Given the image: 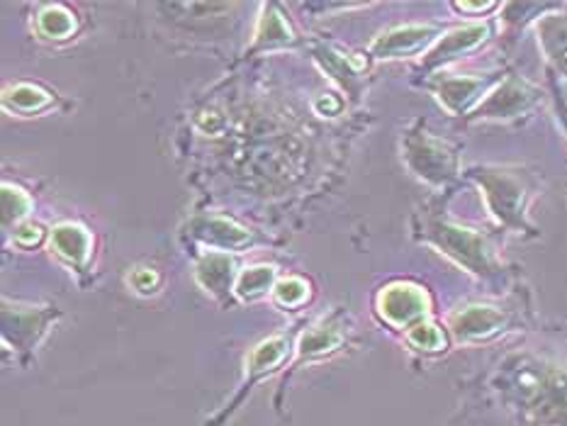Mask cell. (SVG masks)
Masks as SVG:
<instances>
[{
  "label": "cell",
  "mask_w": 567,
  "mask_h": 426,
  "mask_svg": "<svg viewBox=\"0 0 567 426\" xmlns=\"http://www.w3.org/2000/svg\"><path fill=\"white\" fill-rule=\"evenodd\" d=\"M382 314L390 316L394 324H406L426 312L424 292L412 285H392L382 292Z\"/></svg>",
  "instance_id": "cell-1"
},
{
  "label": "cell",
  "mask_w": 567,
  "mask_h": 426,
  "mask_svg": "<svg viewBox=\"0 0 567 426\" xmlns=\"http://www.w3.org/2000/svg\"><path fill=\"white\" fill-rule=\"evenodd\" d=\"M52 247L64 256V259L69 261H83L85 256H89V249H91V237L85 235L83 229L79 227H71V225H64L54 229V237H52Z\"/></svg>",
  "instance_id": "cell-2"
},
{
  "label": "cell",
  "mask_w": 567,
  "mask_h": 426,
  "mask_svg": "<svg viewBox=\"0 0 567 426\" xmlns=\"http://www.w3.org/2000/svg\"><path fill=\"white\" fill-rule=\"evenodd\" d=\"M429 30L426 28H402L382 37L375 44V54H402L410 52V49L419 46L426 40Z\"/></svg>",
  "instance_id": "cell-3"
},
{
  "label": "cell",
  "mask_w": 567,
  "mask_h": 426,
  "mask_svg": "<svg viewBox=\"0 0 567 426\" xmlns=\"http://www.w3.org/2000/svg\"><path fill=\"white\" fill-rule=\"evenodd\" d=\"M197 276H200L209 290L225 288L231 280V261L221 259V256H213V259H205V263L197 268Z\"/></svg>",
  "instance_id": "cell-4"
},
{
  "label": "cell",
  "mask_w": 567,
  "mask_h": 426,
  "mask_svg": "<svg viewBox=\"0 0 567 426\" xmlns=\"http://www.w3.org/2000/svg\"><path fill=\"white\" fill-rule=\"evenodd\" d=\"M497 322L499 316L495 312H489L485 308H473L461 316V322L455 329H458L461 334H483L489 332V329H495Z\"/></svg>",
  "instance_id": "cell-5"
},
{
  "label": "cell",
  "mask_w": 567,
  "mask_h": 426,
  "mask_svg": "<svg viewBox=\"0 0 567 426\" xmlns=\"http://www.w3.org/2000/svg\"><path fill=\"white\" fill-rule=\"evenodd\" d=\"M40 28H42L44 34L56 37V40H61V37H66L73 28H76V22H73V18L69 15L66 10L47 8L42 15H40Z\"/></svg>",
  "instance_id": "cell-6"
},
{
  "label": "cell",
  "mask_w": 567,
  "mask_h": 426,
  "mask_svg": "<svg viewBox=\"0 0 567 426\" xmlns=\"http://www.w3.org/2000/svg\"><path fill=\"white\" fill-rule=\"evenodd\" d=\"M270 280H274V271H270V268H266V266L251 268V271H246L239 278L237 290H239V295H244V298H254V295H258V292H264L270 285Z\"/></svg>",
  "instance_id": "cell-7"
},
{
  "label": "cell",
  "mask_w": 567,
  "mask_h": 426,
  "mask_svg": "<svg viewBox=\"0 0 567 426\" xmlns=\"http://www.w3.org/2000/svg\"><path fill=\"white\" fill-rule=\"evenodd\" d=\"M8 103H12V107L28 110L30 113V110H37L44 103H49V95L40 89H34V85H18V89L8 95Z\"/></svg>",
  "instance_id": "cell-8"
},
{
  "label": "cell",
  "mask_w": 567,
  "mask_h": 426,
  "mask_svg": "<svg viewBox=\"0 0 567 426\" xmlns=\"http://www.w3.org/2000/svg\"><path fill=\"white\" fill-rule=\"evenodd\" d=\"M282 353H286V341L282 339L266 341V344L258 346L254 353V359H251L254 368L261 371V368H268V365H276L282 359Z\"/></svg>",
  "instance_id": "cell-9"
},
{
  "label": "cell",
  "mask_w": 567,
  "mask_h": 426,
  "mask_svg": "<svg viewBox=\"0 0 567 426\" xmlns=\"http://www.w3.org/2000/svg\"><path fill=\"white\" fill-rule=\"evenodd\" d=\"M337 341H339V336L334 332H327V329H315V332H310L302 339V353H307V356L324 353L329 349H334Z\"/></svg>",
  "instance_id": "cell-10"
},
{
  "label": "cell",
  "mask_w": 567,
  "mask_h": 426,
  "mask_svg": "<svg viewBox=\"0 0 567 426\" xmlns=\"http://www.w3.org/2000/svg\"><path fill=\"white\" fill-rule=\"evenodd\" d=\"M305 295H307V285L302 283V280H298V278L282 280V283L276 288V298L282 304H295V302L305 300Z\"/></svg>",
  "instance_id": "cell-11"
},
{
  "label": "cell",
  "mask_w": 567,
  "mask_h": 426,
  "mask_svg": "<svg viewBox=\"0 0 567 426\" xmlns=\"http://www.w3.org/2000/svg\"><path fill=\"white\" fill-rule=\"evenodd\" d=\"M3 202H6V215L8 217H22L28 212L30 200L24 198L22 190H12V188H3Z\"/></svg>",
  "instance_id": "cell-12"
},
{
  "label": "cell",
  "mask_w": 567,
  "mask_h": 426,
  "mask_svg": "<svg viewBox=\"0 0 567 426\" xmlns=\"http://www.w3.org/2000/svg\"><path fill=\"white\" fill-rule=\"evenodd\" d=\"M410 339L414 341V344L424 346V349H436V346H441V341H443L441 334H439V329L431 326V324H419V326H414Z\"/></svg>",
  "instance_id": "cell-13"
},
{
  "label": "cell",
  "mask_w": 567,
  "mask_h": 426,
  "mask_svg": "<svg viewBox=\"0 0 567 426\" xmlns=\"http://www.w3.org/2000/svg\"><path fill=\"white\" fill-rule=\"evenodd\" d=\"M134 285H137L142 292H150L156 285V273L140 271L137 276H134Z\"/></svg>",
  "instance_id": "cell-14"
},
{
  "label": "cell",
  "mask_w": 567,
  "mask_h": 426,
  "mask_svg": "<svg viewBox=\"0 0 567 426\" xmlns=\"http://www.w3.org/2000/svg\"><path fill=\"white\" fill-rule=\"evenodd\" d=\"M18 241H22V243L40 241V227H24L22 231H18Z\"/></svg>",
  "instance_id": "cell-15"
},
{
  "label": "cell",
  "mask_w": 567,
  "mask_h": 426,
  "mask_svg": "<svg viewBox=\"0 0 567 426\" xmlns=\"http://www.w3.org/2000/svg\"><path fill=\"white\" fill-rule=\"evenodd\" d=\"M317 107H319V110H327V107H331V113H337V110H339V103H337V101H331V97H327V101H322V103H319Z\"/></svg>",
  "instance_id": "cell-16"
}]
</instances>
